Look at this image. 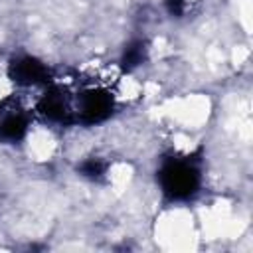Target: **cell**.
<instances>
[{
    "label": "cell",
    "mask_w": 253,
    "mask_h": 253,
    "mask_svg": "<svg viewBox=\"0 0 253 253\" xmlns=\"http://www.w3.org/2000/svg\"><path fill=\"white\" fill-rule=\"evenodd\" d=\"M158 182L168 200H188L200 188V164L190 156L166 158L158 170Z\"/></svg>",
    "instance_id": "obj_1"
},
{
    "label": "cell",
    "mask_w": 253,
    "mask_h": 253,
    "mask_svg": "<svg viewBox=\"0 0 253 253\" xmlns=\"http://www.w3.org/2000/svg\"><path fill=\"white\" fill-rule=\"evenodd\" d=\"M113 109V93L103 85H89L75 97V119L83 125H97L105 121Z\"/></svg>",
    "instance_id": "obj_2"
},
{
    "label": "cell",
    "mask_w": 253,
    "mask_h": 253,
    "mask_svg": "<svg viewBox=\"0 0 253 253\" xmlns=\"http://www.w3.org/2000/svg\"><path fill=\"white\" fill-rule=\"evenodd\" d=\"M38 113L51 123H71L75 121V97L69 95L59 85H49L38 99Z\"/></svg>",
    "instance_id": "obj_3"
},
{
    "label": "cell",
    "mask_w": 253,
    "mask_h": 253,
    "mask_svg": "<svg viewBox=\"0 0 253 253\" xmlns=\"http://www.w3.org/2000/svg\"><path fill=\"white\" fill-rule=\"evenodd\" d=\"M28 125L30 117L16 99H4L0 103V140L18 142L24 138Z\"/></svg>",
    "instance_id": "obj_4"
},
{
    "label": "cell",
    "mask_w": 253,
    "mask_h": 253,
    "mask_svg": "<svg viewBox=\"0 0 253 253\" xmlns=\"http://www.w3.org/2000/svg\"><path fill=\"white\" fill-rule=\"evenodd\" d=\"M8 75L20 87H38V85L51 83V73H49L47 65L30 55L14 59L8 67Z\"/></svg>",
    "instance_id": "obj_5"
},
{
    "label": "cell",
    "mask_w": 253,
    "mask_h": 253,
    "mask_svg": "<svg viewBox=\"0 0 253 253\" xmlns=\"http://www.w3.org/2000/svg\"><path fill=\"white\" fill-rule=\"evenodd\" d=\"M146 53H148V47H146V42L142 40H136V42H130L123 53V59H121V65L123 69L130 71L134 67H138L144 59H146Z\"/></svg>",
    "instance_id": "obj_6"
},
{
    "label": "cell",
    "mask_w": 253,
    "mask_h": 253,
    "mask_svg": "<svg viewBox=\"0 0 253 253\" xmlns=\"http://www.w3.org/2000/svg\"><path fill=\"white\" fill-rule=\"evenodd\" d=\"M77 170H79L81 176H85L89 180H101V178H105V174L109 170V164L99 156H89L79 164Z\"/></svg>",
    "instance_id": "obj_7"
},
{
    "label": "cell",
    "mask_w": 253,
    "mask_h": 253,
    "mask_svg": "<svg viewBox=\"0 0 253 253\" xmlns=\"http://www.w3.org/2000/svg\"><path fill=\"white\" fill-rule=\"evenodd\" d=\"M166 8L172 16H186L192 10V0H166Z\"/></svg>",
    "instance_id": "obj_8"
}]
</instances>
